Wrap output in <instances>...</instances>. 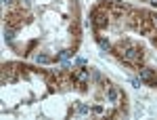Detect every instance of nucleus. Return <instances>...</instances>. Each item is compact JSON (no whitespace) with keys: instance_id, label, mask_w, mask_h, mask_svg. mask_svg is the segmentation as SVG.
<instances>
[{"instance_id":"1","label":"nucleus","mask_w":157,"mask_h":120,"mask_svg":"<svg viewBox=\"0 0 157 120\" xmlns=\"http://www.w3.org/2000/svg\"><path fill=\"white\" fill-rule=\"evenodd\" d=\"M111 53L117 57L120 61H124L126 65H130L134 70H140L143 68V59H145V48L140 44H136L130 38H121L117 40L113 47H111Z\"/></svg>"},{"instance_id":"2","label":"nucleus","mask_w":157,"mask_h":120,"mask_svg":"<svg viewBox=\"0 0 157 120\" xmlns=\"http://www.w3.org/2000/svg\"><path fill=\"white\" fill-rule=\"evenodd\" d=\"M109 23H111V13H109L105 0H103L90 11V25L94 27V32H103L109 27Z\"/></svg>"},{"instance_id":"3","label":"nucleus","mask_w":157,"mask_h":120,"mask_svg":"<svg viewBox=\"0 0 157 120\" xmlns=\"http://www.w3.org/2000/svg\"><path fill=\"white\" fill-rule=\"evenodd\" d=\"M90 72L86 65H80V68H73L71 70V76H73V82L80 91H88V80H90Z\"/></svg>"},{"instance_id":"4","label":"nucleus","mask_w":157,"mask_h":120,"mask_svg":"<svg viewBox=\"0 0 157 120\" xmlns=\"http://www.w3.org/2000/svg\"><path fill=\"white\" fill-rule=\"evenodd\" d=\"M126 27H130L134 32H138V27L143 23V19H145V11H140V9H130V11L126 13Z\"/></svg>"},{"instance_id":"5","label":"nucleus","mask_w":157,"mask_h":120,"mask_svg":"<svg viewBox=\"0 0 157 120\" xmlns=\"http://www.w3.org/2000/svg\"><path fill=\"white\" fill-rule=\"evenodd\" d=\"M21 76V68L19 63H2V82H17Z\"/></svg>"},{"instance_id":"6","label":"nucleus","mask_w":157,"mask_h":120,"mask_svg":"<svg viewBox=\"0 0 157 120\" xmlns=\"http://www.w3.org/2000/svg\"><path fill=\"white\" fill-rule=\"evenodd\" d=\"M4 23L9 25V27H15V30H19V27L25 23V21H23V11H21V9H17V11L6 13V15H4Z\"/></svg>"},{"instance_id":"7","label":"nucleus","mask_w":157,"mask_h":120,"mask_svg":"<svg viewBox=\"0 0 157 120\" xmlns=\"http://www.w3.org/2000/svg\"><path fill=\"white\" fill-rule=\"evenodd\" d=\"M138 34H140V36H149V38L157 36V30L153 27V21H151V13L145 11V19H143V23L138 27Z\"/></svg>"},{"instance_id":"8","label":"nucleus","mask_w":157,"mask_h":120,"mask_svg":"<svg viewBox=\"0 0 157 120\" xmlns=\"http://www.w3.org/2000/svg\"><path fill=\"white\" fill-rule=\"evenodd\" d=\"M138 74H140V80H143L147 86L157 89V72H155V70H151V68H140Z\"/></svg>"},{"instance_id":"9","label":"nucleus","mask_w":157,"mask_h":120,"mask_svg":"<svg viewBox=\"0 0 157 120\" xmlns=\"http://www.w3.org/2000/svg\"><path fill=\"white\" fill-rule=\"evenodd\" d=\"M94 40L98 42V47L103 48L105 53H107V51H111V47H113V44H111V42H109L107 38H105L103 34H101V32H94Z\"/></svg>"},{"instance_id":"10","label":"nucleus","mask_w":157,"mask_h":120,"mask_svg":"<svg viewBox=\"0 0 157 120\" xmlns=\"http://www.w3.org/2000/svg\"><path fill=\"white\" fill-rule=\"evenodd\" d=\"M120 97H121V93L115 89V86H109L107 89V101L109 103H113V106H117V101H120Z\"/></svg>"},{"instance_id":"11","label":"nucleus","mask_w":157,"mask_h":120,"mask_svg":"<svg viewBox=\"0 0 157 120\" xmlns=\"http://www.w3.org/2000/svg\"><path fill=\"white\" fill-rule=\"evenodd\" d=\"M73 53H75V48H65L57 55V61H67L69 57H73Z\"/></svg>"},{"instance_id":"12","label":"nucleus","mask_w":157,"mask_h":120,"mask_svg":"<svg viewBox=\"0 0 157 120\" xmlns=\"http://www.w3.org/2000/svg\"><path fill=\"white\" fill-rule=\"evenodd\" d=\"M15 34H17V30H15V27H9V25L4 27V40H6V42H11L13 38H15Z\"/></svg>"},{"instance_id":"13","label":"nucleus","mask_w":157,"mask_h":120,"mask_svg":"<svg viewBox=\"0 0 157 120\" xmlns=\"http://www.w3.org/2000/svg\"><path fill=\"white\" fill-rule=\"evenodd\" d=\"M36 61H38V63H42V65H44V63H50L52 59H50L48 55H44V53H38V55H36Z\"/></svg>"},{"instance_id":"14","label":"nucleus","mask_w":157,"mask_h":120,"mask_svg":"<svg viewBox=\"0 0 157 120\" xmlns=\"http://www.w3.org/2000/svg\"><path fill=\"white\" fill-rule=\"evenodd\" d=\"M78 112H80V114H88V112H90V108H88L86 103H80V106H78Z\"/></svg>"},{"instance_id":"15","label":"nucleus","mask_w":157,"mask_h":120,"mask_svg":"<svg viewBox=\"0 0 157 120\" xmlns=\"http://www.w3.org/2000/svg\"><path fill=\"white\" fill-rule=\"evenodd\" d=\"M151 21H153V27L157 30V15H153V13H151Z\"/></svg>"},{"instance_id":"16","label":"nucleus","mask_w":157,"mask_h":120,"mask_svg":"<svg viewBox=\"0 0 157 120\" xmlns=\"http://www.w3.org/2000/svg\"><path fill=\"white\" fill-rule=\"evenodd\" d=\"M132 84H134V86H140V84H143V80H138V78H132Z\"/></svg>"},{"instance_id":"17","label":"nucleus","mask_w":157,"mask_h":120,"mask_svg":"<svg viewBox=\"0 0 157 120\" xmlns=\"http://www.w3.org/2000/svg\"><path fill=\"white\" fill-rule=\"evenodd\" d=\"M92 112H94V114H101V112H103V108H101V106H94V108H92Z\"/></svg>"},{"instance_id":"18","label":"nucleus","mask_w":157,"mask_h":120,"mask_svg":"<svg viewBox=\"0 0 157 120\" xmlns=\"http://www.w3.org/2000/svg\"><path fill=\"white\" fill-rule=\"evenodd\" d=\"M2 2H4V4H11V0H2Z\"/></svg>"},{"instance_id":"19","label":"nucleus","mask_w":157,"mask_h":120,"mask_svg":"<svg viewBox=\"0 0 157 120\" xmlns=\"http://www.w3.org/2000/svg\"><path fill=\"white\" fill-rule=\"evenodd\" d=\"M21 2H32V0H21Z\"/></svg>"},{"instance_id":"20","label":"nucleus","mask_w":157,"mask_h":120,"mask_svg":"<svg viewBox=\"0 0 157 120\" xmlns=\"http://www.w3.org/2000/svg\"><path fill=\"white\" fill-rule=\"evenodd\" d=\"M155 47H157V42H155Z\"/></svg>"}]
</instances>
